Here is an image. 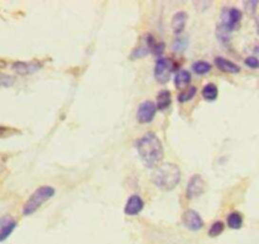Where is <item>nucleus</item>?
<instances>
[{"mask_svg":"<svg viewBox=\"0 0 259 244\" xmlns=\"http://www.w3.org/2000/svg\"><path fill=\"white\" fill-rule=\"evenodd\" d=\"M137 149H138L142 162L148 169H154L163 159V144H162L161 139L152 132H148L141 139H138Z\"/></svg>","mask_w":259,"mask_h":244,"instance_id":"obj_1","label":"nucleus"},{"mask_svg":"<svg viewBox=\"0 0 259 244\" xmlns=\"http://www.w3.org/2000/svg\"><path fill=\"white\" fill-rule=\"evenodd\" d=\"M181 180V170L175 164H163L154 170L152 181L158 189L171 191L176 189Z\"/></svg>","mask_w":259,"mask_h":244,"instance_id":"obj_2","label":"nucleus"},{"mask_svg":"<svg viewBox=\"0 0 259 244\" xmlns=\"http://www.w3.org/2000/svg\"><path fill=\"white\" fill-rule=\"evenodd\" d=\"M56 194L55 187L52 186H40L30 195L29 199L25 201L24 207H23V215L24 217H29V215L34 214L47 200L52 199Z\"/></svg>","mask_w":259,"mask_h":244,"instance_id":"obj_3","label":"nucleus"},{"mask_svg":"<svg viewBox=\"0 0 259 244\" xmlns=\"http://www.w3.org/2000/svg\"><path fill=\"white\" fill-rule=\"evenodd\" d=\"M243 18V13L238 8H223L222 14H220V23L217 29H222L223 32L227 30V33L232 34L240 24V20Z\"/></svg>","mask_w":259,"mask_h":244,"instance_id":"obj_4","label":"nucleus"},{"mask_svg":"<svg viewBox=\"0 0 259 244\" xmlns=\"http://www.w3.org/2000/svg\"><path fill=\"white\" fill-rule=\"evenodd\" d=\"M172 71H174V62L167 57L159 58L154 67V78L159 84L168 83Z\"/></svg>","mask_w":259,"mask_h":244,"instance_id":"obj_5","label":"nucleus"},{"mask_svg":"<svg viewBox=\"0 0 259 244\" xmlns=\"http://www.w3.org/2000/svg\"><path fill=\"white\" fill-rule=\"evenodd\" d=\"M157 113V104L153 101L146 100L139 105L137 110V120L141 124H148L154 119Z\"/></svg>","mask_w":259,"mask_h":244,"instance_id":"obj_6","label":"nucleus"},{"mask_svg":"<svg viewBox=\"0 0 259 244\" xmlns=\"http://www.w3.org/2000/svg\"><path fill=\"white\" fill-rule=\"evenodd\" d=\"M206 191V182L202 179L201 175H194L190 179L189 184L186 187V195L189 199H196L201 196Z\"/></svg>","mask_w":259,"mask_h":244,"instance_id":"obj_7","label":"nucleus"},{"mask_svg":"<svg viewBox=\"0 0 259 244\" xmlns=\"http://www.w3.org/2000/svg\"><path fill=\"white\" fill-rule=\"evenodd\" d=\"M182 223L191 232H199L204 228V220L196 210L189 209L182 215Z\"/></svg>","mask_w":259,"mask_h":244,"instance_id":"obj_8","label":"nucleus"},{"mask_svg":"<svg viewBox=\"0 0 259 244\" xmlns=\"http://www.w3.org/2000/svg\"><path fill=\"white\" fill-rule=\"evenodd\" d=\"M17 228V220L10 215L0 218V243L7 240L12 235L14 229Z\"/></svg>","mask_w":259,"mask_h":244,"instance_id":"obj_9","label":"nucleus"},{"mask_svg":"<svg viewBox=\"0 0 259 244\" xmlns=\"http://www.w3.org/2000/svg\"><path fill=\"white\" fill-rule=\"evenodd\" d=\"M144 208V201L139 195H132L131 197L126 201L125 208H124V213L128 217H136L139 213L143 210Z\"/></svg>","mask_w":259,"mask_h":244,"instance_id":"obj_10","label":"nucleus"},{"mask_svg":"<svg viewBox=\"0 0 259 244\" xmlns=\"http://www.w3.org/2000/svg\"><path fill=\"white\" fill-rule=\"evenodd\" d=\"M215 65L219 70H222L223 72L227 73H238L240 72V66H238L237 63H234L233 61L227 60L224 57H217L215 58Z\"/></svg>","mask_w":259,"mask_h":244,"instance_id":"obj_11","label":"nucleus"},{"mask_svg":"<svg viewBox=\"0 0 259 244\" xmlns=\"http://www.w3.org/2000/svg\"><path fill=\"white\" fill-rule=\"evenodd\" d=\"M187 23V14L185 12H177L172 18V29L176 35H181L184 33Z\"/></svg>","mask_w":259,"mask_h":244,"instance_id":"obj_12","label":"nucleus"},{"mask_svg":"<svg viewBox=\"0 0 259 244\" xmlns=\"http://www.w3.org/2000/svg\"><path fill=\"white\" fill-rule=\"evenodd\" d=\"M40 65L35 62H15L13 65V70L19 75H30L34 73L35 71L39 70Z\"/></svg>","mask_w":259,"mask_h":244,"instance_id":"obj_13","label":"nucleus"},{"mask_svg":"<svg viewBox=\"0 0 259 244\" xmlns=\"http://www.w3.org/2000/svg\"><path fill=\"white\" fill-rule=\"evenodd\" d=\"M146 43H147V48L149 50V52L153 53V55H156V56L162 55L164 51V48H166V46H164L163 42H159V40H157L152 34L147 35Z\"/></svg>","mask_w":259,"mask_h":244,"instance_id":"obj_14","label":"nucleus"},{"mask_svg":"<svg viewBox=\"0 0 259 244\" xmlns=\"http://www.w3.org/2000/svg\"><path fill=\"white\" fill-rule=\"evenodd\" d=\"M190 83H191V73L187 70H180L175 76V86L177 89L184 90L190 85Z\"/></svg>","mask_w":259,"mask_h":244,"instance_id":"obj_15","label":"nucleus"},{"mask_svg":"<svg viewBox=\"0 0 259 244\" xmlns=\"http://www.w3.org/2000/svg\"><path fill=\"white\" fill-rule=\"evenodd\" d=\"M243 223H244V219H243V215L239 212H233L228 215L227 224L230 229H240L243 227Z\"/></svg>","mask_w":259,"mask_h":244,"instance_id":"obj_16","label":"nucleus"},{"mask_svg":"<svg viewBox=\"0 0 259 244\" xmlns=\"http://www.w3.org/2000/svg\"><path fill=\"white\" fill-rule=\"evenodd\" d=\"M171 101L172 96L168 90L159 91L158 96H157V109H159V110H166L171 105Z\"/></svg>","mask_w":259,"mask_h":244,"instance_id":"obj_17","label":"nucleus"},{"mask_svg":"<svg viewBox=\"0 0 259 244\" xmlns=\"http://www.w3.org/2000/svg\"><path fill=\"white\" fill-rule=\"evenodd\" d=\"M218 95H219V89H218V86L214 83L207 84L202 89V98L206 101L217 100Z\"/></svg>","mask_w":259,"mask_h":244,"instance_id":"obj_18","label":"nucleus"},{"mask_svg":"<svg viewBox=\"0 0 259 244\" xmlns=\"http://www.w3.org/2000/svg\"><path fill=\"white\" fill-rule=\"evenodd\" d=\"M211 70V65L206 61H196V62L192 65V71L197 75H206Z\"/></svg>","mask_w":259,"mask_h":244,"instance_id":"obj_19","label":"nucleus"},{"mask_svg":"<svg viewBox=\"0 0 259 244\" xmlns=\"http://www.w3.org/2000/svg\"><path fill=\"white\" fill-rule=\"evenodd\" d=\"M187 45H189V38H187L186 35H184V34L177 35V38L175 39V43H174L175 52L182 53L185 50H186Z\"/></svg>","mask_w":259,"mask_h":244,"instance_id":"obj_20","label":"nucleus"},{"mask_svg":"<svg viewBox=\"0 0 259 244\" xmlns=\"http://www.w3.org/2000/svg\"><path fill=\"white\" fill-rule=\"evenodd\" d=\"M224 229H225L224 223L220 222V220H218V222H215L214 224H212L211 227H210V229H209V237H211V238L219 237V235L222 234L223 232H224Z\"/></svg>","mask_w":259,"mask_h":244,"instance_id":"obj_21","label":"nucleus"},{"mask_svg":"<svg viewBox=\"0 0 259 244\" xmlns=\"http://www.w3.org/2000/svg\"><path fill=\"white\" fill-rule=\"evenodd\" d=\"M196 93H197V90H196V88H195V86H192V88H190L189 90H186V91H184V93H181L179 95V101L181 104H184V103H187V101H190V100H192V99L195 98V95H196Z\"/></svg>","mask_w":259,"mask_h":244,"instance_id":"obj_22","label":"nucleus"},{"mask_svg":"<svg viewBox=\"0 0 259 244\" xmlns=\"http://www.w3.org/2000/svg\"><path fill=\"white\" fill-rule=\"evenodd\" d=\"M14 84V78L9 75H4V73H0V86H4V88H9Z\"/></svg>","mask_w":259,"mask_h":244,"instance_id":"obj_23","label":"nucleus"},{"mask_svg":"<svg viewBox=\"0 0 259 244\" xmlns=\"http://www.w3.org/2000/svg\"><path fill=\"white\" fill-rule=\"evenodd\" d=\"M244 63L250 68H258L259 67V60L257 57H254V56H249V57L245 58Z\"/></svg>","mask_w":259,"mask_h":244,"instance_id":"obj_24","label":"nucleus"},{"mask_svg":"<svg viewBox=\"0 0 259 244\" xmlns=\"http://www.w3.org/2000/svg\"><path fill=\"white\" fill-rule=\"evenodd\" d=\"M149 53V50L148 48H137V50L133 51V53H132V57L133 58H138V57H144V56H147Z\"/></svg>","mask_w":259,"mask_h":244,"instance_id":"obj_25","label":"nucleus"},{"mask_svg":"<svg viewBox=\"0 0 259 244\" xmlns=\"http://www.w3.org/2000/svg\"><path fill=\"white\" fill-rule=\"evenodd\" d=\"M258 0H253V2H244V5L245 8H247V10H249L250 14H253V13L255 12V8L258 7Z\"/></svg>","mask_w":259,"mask_h":244,"instance_id":"obj_26","label":"nucleus"},{"mask_svg":"<svg viewBox=\"0 0 259 244\" xmlns=\"http://www.w3.org/2000/svg\"><path fill=\"white\" fill-rule=\"evenodd\" d=\"M255 25H257V32L259 34V15L257 17V19H255Z\"/></svg>","mask_w":259,"mask_h":244,"instance_id":"obj_27","label":"nucleus"},{"mask_svg":"<svg viewBox=\"0 0 259 244\" xmlns=\"http://www.w3.org/2000/svg\"><path fill=\"white\" fill-rule=\"evenodd\" d=\"M4 133H5V128H3V127H0V137H2Z\"/></svg>","mask_w":259,"mask_h":244,"instance_id":"obj_28","label":"nucleus"},{"mask_svg":"<svg viewBox=\"0 0 259 244\" xmlns=\"http://www.w3.org/2000/svg\"><path fill=\"white\" fill-rule=\"evenodd\" d=\"M255 52H257V53H258V55H259V46H258V47H257V48H255Z\"/></svg>","mask_w":259,"mask_h":244,"instance_id":"obj_29","label":"nucleus"}]
</instances>
